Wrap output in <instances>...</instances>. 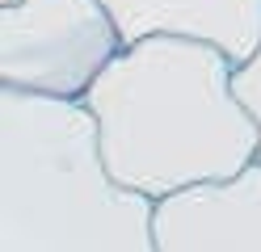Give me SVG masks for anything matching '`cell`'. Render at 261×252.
Returning a JSON list of instances; mask_svg holds the SVG:
<instances>
[{"label":"cell","instance_id":"obj_6","mask_svg":"<svg viewBox=\"0 0 261 252\" xmlns=\"http://www.w3.org/2000/svg\"><path fill=\"white\" fill-rule=\"evenodd\" d=\"M236 93H240L244 105L253 109L257 126H261V46L253 50V59L236 63ZM257 160H261V156H257Z\"/></svg>","mask_w":261,"mask_h":252},{"label":"cell","instance_id":"obj_5","mask_svg":"<svg viewBox=\"0 0 261 252\" xmlns=\"http://www.w3.org/2000/svg\"><path fill=\"white\" fill-rule=\"evenodd\" d=\"M122 42L156 38H198L215 42L236 63L253 59L261 46V0H106Z\"/></svg>","mask_w":261,"mask_h":252},{"label":"cell","instance_id":"obj_3","mask_svg":"<svg viewBox=\"0 0 261 252\" xmlns=\"http://www.w3.org/2000/svg\"><path fill=\"white\" fill-rule=\"evenodd\" d=\"M126 42L106 0L0 5V84L80 101Z\"/></svg>","mask_w":261,"mask_h":252},{"label":"cell","instance_id":"obj_4","mask_svg":"<svg viewBox=\"0 0 261 252\" xmlns=\"http://www.w3.org/2000/svg\"><path fill=\"white\" fill-rule=\"evenodd\" d=\"M160 252H261V160L156 202Z\"/></svg>","mask_w":261,"mask_h":252},{"label":"cell","instance_id":"obj_1","mask_svg":"<svg viewBox=\"0 0 261 252\" xmlns=\"http://www.w3.org/2000/svg\"><path fill=\"white\" fill-rule=\"evenodd\" d=\"M80 101L110 173L156 202L232 181L261 156V126L236 93V59L215 42L173 34L126 42Z\"/></svg>","mask_w":261,"mask_h":252},{"label":"cell","instance_id":"obj_7","mask_svg":"<svg viewBox=\"0 0 261 252\" xmlns=\"http://www.w3.org/2000/svg\"><path fill=\"white\" fill-rule=\"evenodd\" d=\"M0 5H17V0H0Z\"/></svg>","mask_w":261,"mask_h":252},{"label":"cell","instance_id":"obj_2","mask_svg":"<svg viewBox=\"0 0 261 252\" xmlns=\"http://www.w3.org/2000/svg\"><path fill=\"white\" fill-rule=\"evenodd\" d=\"M0 252H160L156 198L110 173L85 101L0 84Z\"/></svg>","mask_w":261,"mask_h":252}]
</instances>
